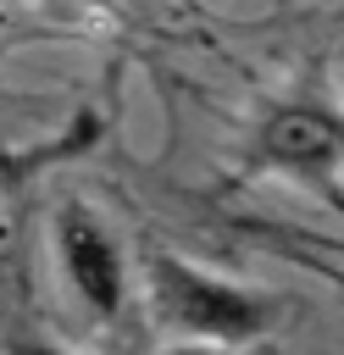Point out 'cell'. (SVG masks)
<instances>
[{"label": "cell", "mask_w": 344, "mask_h": 355, "mask_svg": "<svg viewBox=\"0 0 344 355\" xmlns=\"http://www.w3.org/2000/svg\"><path fill=\"white\" fill-rule=\"evenodd\" d=\"M50 255L55 272L67 283V294L94 316V322H117L128 305V244L117 239V227L83 205V200H61L50 211Z\"/></svg>", "instance_id": "3957f363"}, {"label": "cell", "mask_w": 344, "mask_h": 355, "mask_svg": "<svg viewBox=\"0 0 344 355\" xmlns=\"http://www.w3.org/2000/svg\"><path fill=\"white\" fill-rule=\"evenodd\" d=\"M6 355H72V349H61L55 338H39V333H17L6 344Z\"/></svg>", "instance_id": "277c9868"}, {"label": "cell", "mask_w": 344, "mask_h": 355, "mask_svg": "<svg viewBox=\"0 0 344 355\" xmlns=\"http://www.w3.org/2000/svg\"><path fill=\"white\" fill-rule=\"evenodd\" d=\"M250 166L277 172V178L344 205V189H338V172H344V105H333L327 94L277 100L250 133Z\"/></svg>", "instance_id": "7a4b0ae2"}, {"label": "cell", "mask_w": 344, "mask_h": 355, "mask_svg": "<svg viewBox=\"0 0 344 355\" xmlns=\"http://www.w3.org/2000/svg\"><path fill=\"white\" fill-rule=\"evenodd\" d=\"M155 355H227V349H216V344H166Z\"/></svg>", "instance_id": "5b68a950"}, {"label": "cell", "mask_w": 344, "mask_h": 355, "mask_svg": "<svg viewBox=\"0 0 344 355\" xmlns=\"http://www.w3.org/2000/svg\"><path fill=\"white\" fill-rule=\"evenodd\" d=\"M139 277H144V305L150 322L172 338V344H216V349H244L272 338L289 322V300L261 288V283H239V277H216L205 266H194L189 255L150 244L139 255Z\"/></svg>", "instance_id": "6da1fadb"}]
</instances>
